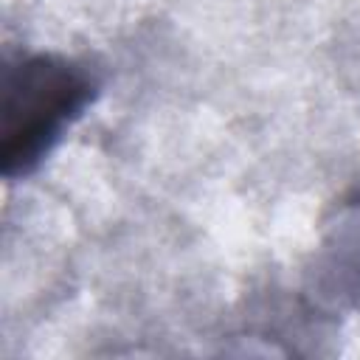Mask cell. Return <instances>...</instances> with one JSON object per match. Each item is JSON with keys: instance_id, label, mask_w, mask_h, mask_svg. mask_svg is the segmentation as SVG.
Here are the masks:
<instances>
[{"instance_id": "cell-2", "label": "cell", "mask_w": 360, "mask_h": 360, "mask_svg": "<svg viewBox=\"0 0 360 360\" xmlns=\"http://www.w3.org/2000/svg\"><path fill=\"white\" fill-rule=\"evenodd\" d=\"M309 278L323 304L360 309V194L335 208L323 228Z\"/></svg>"}, {"instance_id": "cell-1", "label": "cell", "mask_w": 360, "mask_h": 360, "mask_svg": "<svg viewBox=\"0 0 360 360\" xmlns=\"http://www.w3.org/2000/svg\"><path fill=\"white\" fill-rule=\"evenodd\" d=\"M98 73L65 53L6 51L0 68V172L34 174L98 96Z\"/></svg>"}]
</instances>
